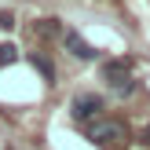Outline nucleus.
Segmentation results:
<instances>
[{"instance_id":"obj_3","label":"nucleus","mask_w":150,"mask_h":150,"mask_svg":"<svg viewBox=\"0 0 150 150\" xmlns=\"http://www.w3.org/2000/svg\"><path fill=\"white\" fill-rule=\"evenodd\" d=\"M103 110H106V99H103L99 92H77L70 99V117L77 125H88V121H95V117H103Z\"/></svg>"},{"instance_id":"obj_1","label":"nucleus","mask_w":150,"mask_h":150,"mask_svg":"<svg viewBox=\"0 0 150 150\" xmlns=\"http://www.w3.org/2000/svg\"><path fill=\"white\" fill-rule=\"evenodd\" d=\"M84 139L92 146H103V150H110V146H125L132 139V132H128V125L121 121V117H95V121H88L84 125Z\"/></svg>"},{"instance_id":"obj_8","label":"nucleus","mask_w":150,"mask_h":150,"mask_svg":"<svg viewBox=\"0 0 150 150\" xmlns=\"http://www.w3.org/2000/svg\"><path fill=\"white\" fill-rule=\"evenodd\" d=\"M0 29H4V33L15 29V15H11V11H0Z\"/></svg>"},{"instance_id":"obj_7","label":"nucleus","mask_w":150,"mask_h":150,"mask_svg":"<svg viewBox=\"0 0 150 150\" xmlns=\"http://www.w3.org/2000/svg\"><path fill=\"white\" fill-rule=\"evenodd\" d=\"M37 33H40V37H55V33H62V26H59V18H40Z\"/></svg>"},{"instance_id":"obj_5","label":"nucleus","mask_w":150,"mask_h":150,"mask_svg":"<svg viewBox=\"0 0 150 150\" xmlns=\"http://www.w3.org/2000/svg\"><path fill=\"white\" fill-rule=\"evenodd\" d=\"M29 62H33V70H40V77L48 81V84H55V62H51L48 55H40V51H33V55H29Z\"/></svg>"},{"instance_id":"obj_6","label":"nucleus","mask_w":150,"mask_h":150,"mask_svg":"<svg viewBox=\"0 0 150 150\" xmlns=\"http://www.w3.org/2000/svg\"><path fill=\"white\" fill-rule=\"evenodd\" d=\"M18 59H22V51L15 48L11 40H4V44H0V70H4V66H15Z\"/></svg>"},{"instance_id":"obj_4","label":"nucleus","mask_w":150,"mask_h":150,"mask_svg":"<svg viewBox=\"0 0 150 150\" xmlns=\"http://www.w3.org/2000/svg\"><path fill=\"white\" fill-rule=\"evenodd\" d=\"M62 44H66V51H70L73 59H81V62H95V59H99V51H95L77 29H62Z\"/></svg>"},{"instance_id":"obj_9","label":"nucleus","mask_w":150,"mask_h":150,"mask_svg":"<svg viewBox=\"0 0 150 150\" xmlns=\"http://www.w3.org/2000/svg\"><path fill=\"white\" fill-rule=\"evenodd\" d=\"M143 143L150 146V125H146V128H143Z\"/></svg>"},{"instance_id":"obj_2","label":"nucleus","mask_w":150,"mask_h":150,"mask_svg":"<svg viewBox=\"0 0 150 150\" xmlns=\"http://www.w3.org/2000/svg\"><path fill=\"white\" fill-rule=\"evenodd\" d=\"M103 81L121 99L136 95V88H139V81L132 77V59H110V62H103Z\"/></svg>"}]
</instances>
